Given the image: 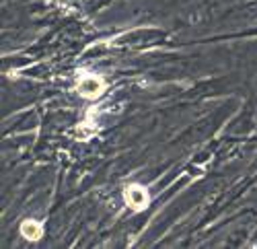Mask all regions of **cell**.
I'll return each mask as SVG.
<instances>
[{
	"instance_id": "obj_1",
	"label": "cell",
	"mask_w": 257,
	"mask_h": 249,
	"mask_svg": "<svg viewBox=\"0 0 257 249\" xmlns=\"http://www.w3.org/2000/svg\"><path fill=\"white\" fill-rule=\"evenodd\" d=\"M78 91L82 97H87V99H97L99 95H103L105 91V82L101 76L97 74H91V72H84L78 80Z\"/></svg>"
},
{
	"instance_id": "obj_2",
	"label": "cell",
	"mask_w": 257,
	"mask_h": 249,
	"mask_svg": "<svg viewBox=\"0 0 257 249\" xmlns=\"http://www.w3.org/2000/svg\"><path fill=\"white\" fill-rule=\"evenodd\" d=\"M123 200H125V204L130 206V208L144 210L146 206H148V200H151V196H148V192L142 188V185L134 183V185H127V188L123 190Z\"/></svg>"
},
{
	"instance_id": "obj_3",
	"label": "cell",
	"mask_w": 257,
	"mask_h": 249,
	"mask_svg": "<svg viewBox=\"0 0 257 249\" xmlns=\"http://www.w3.org/2000/svg\"><path fill=\"white\" fill-rule=\"evenodd\" d=\"M21 235L29 241H37V239H41V235H44V226H41L37 220L27 218V220L21 222Z\"/></svg>"
}]
</instances>
